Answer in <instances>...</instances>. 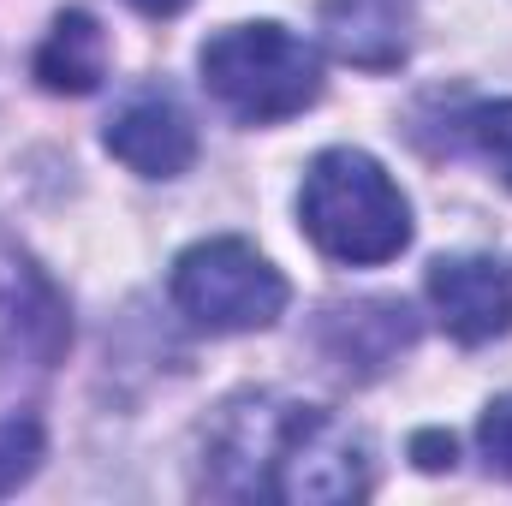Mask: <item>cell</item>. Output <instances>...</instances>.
<instances>
[{
	"mask_svg": "<svg viewBox=\"0 0 512 506\" xmlns=\"http://www.w3.org/2000/svg\"><path fill=\"white\" fill-rule=\"evenodd\" d=\"M298 221L310 245L334 262L376 268L411 245V203L364 149H322L298 191Z\"/></svg>",
	"mask_w": 512,
	"mask_h": 506,
	"instance_id": "cell-2",
	"label": "cell"
},
{
	"mask_svg": "<svg viewBox=\"0 0 512 506\" xmlns=\"http://www.w3.org/2000/svg\"><path fill=\"white\" fill-rule=\"evenodd\" d=\"M108 155L126 161L143 179H179L197 161V131H191L185 108L173 96L143 90L108 120Z\"/></svg>",
	"mask_w": 512,
	"mask_h": 506,
	"instance_id": "cell-7",
	"label": "cell"
},
{
	"mask_svg": "<svg viewBox=\"0 0 512 506\" xmlns=\"http://www.w3.org/2000/svg\"><path fill=\"white\" fill-rule=\"evenodd\" d=\"M411 340H417V316L399 298H358V304L322 310V352L346 376H382Z\"/></svg>",
	"mask_w": 512,
	"mask_h": 506,
	"instance_id": "cell-8",
	"label": "cell"
},
{
	"mask_svg": "<svg viewBox=\"0 0 512 506\" xmlns=\"http://www.w3.org/2000/svg\"><path fill=\"white\" fill-rule=\"evenodd\" d=\"M108 78V36L90 12H60L36 48V84L54 96H90Z\"/></svg>",
	"mask_w": 512,
	"mask_h": 506,
	"instance_id": "cell-10",
	"label": "cell"
},
{
	"mask_svg": "<svg viewBox=\"0 0 512 506\" xmlns=\"http://www.w3.org/2000/svg\"><path fill=\"white\" fill-rule=\"evenodd\" d=\"M137 12H149V18H173V12H185L191 0H131Z\"/></svg>",
	"mask_w": 512,
	"mask_h": 506,
	"instance_id": "cell-15",
	"label": "cell"
},
{
	"mask_svg": "<svg viewBox=\"0 0 512 506\" xmlns=\"http://www.w3.org/2000/svg\"><path fill=\"white\" fill-rule=\"evenodd\" d=\"M465 143L512 185V102H483L465 114Z\"/></svg>",
	"mask_w": 512,
	"mask_h": 506,
	"instance_id": "cell-12",
	"label": "cell"
},
{
	"mask_svg": "<svg viewBox=\"0 0 512 506\" xmlns=\"http://www.w3.org/2000/svg\"><path fill=\"white\" fill-rule=\"evenodd\" d=\"M405 24H411V0H328L322 6L328 48L370 72H387L405 60Z\"/></svg>",
	"mask_w": 512,
	"mask_h": 506,
	"instance_id": "cell-9",
	"label": "cell"
},
{
	"mask_svg": "<svg viewBox=\"0 0 512 506\" xmlns=\"http://www.w3.org/2000/svg\"><path fill=\"white\" fill-rule=\"evenodd\" d=\"M411 453H417L423 471H441V465H453V435H417Z\"/></svg>",
	"mask_w": 512,
	"mask_h": 506,
	"instance_id": "cell-14",
	"label": "cell"
},
{
	"mask_svg": "<svg viewBox=\"0 0 512 506\" xmlns=\"http://www.w3.org/2000/svg\"><path fill=\"white\" fill-rule=\"evenodd\" d=\"M221 495H274L298 506H340L370 489L364 441L322 405L292 399H239L227 405L215 441Z\"/></svg>",
	"mask_w": 512,
	"mask_h": 506,
	"instance_id": "cell-1",
	"label": "cell"
},
{
	"mask_svg": "<svg viewBox=\"0 0 512 506\" xmlns=\"http://www.w3.org/2000/svg\"><path fill=\"white\" fill-rule=\"evenodd\" d=\"M72 340V316L66 298L48 286L42 268H30L24 256L0 251V346L36 370H48Z\"/></svg>",
	"mask_w": 512,
	"mask_h": 506,
	"instance_id": "cell-6",
	"label": "cell"
},
{
	"mask_svg": "<svg viewBox=\"0 0 512 506\" xmlns=\"http://www.w3.org/2000/svg\"><path fill=\"white\" fill-rule=\"evenodd\" d=\"M36 459H42V423L30 411L0 417V495H12L18 483H30Z\"/></svg>",
	"mask_w": 512,
	"mask_h": 506,
	"instance_id": "cell-11",
	"label": "cell"
},
{
	"mask_svg": "<svg viewBox=\"0 0 512 506\" xmlns=\"http://www.w3.org/2000/svg\"><path fill=\"white\" fill-rule=\"evenodd\" d=\"M209 96L245 120V126H274L304 114L322 96V60L304 36H292L286 24H233L215 30L197 54Z\"/></svg>",
	"mask_w": 512,
	"mask_h": 506,
	"instance_id": "cell-3",
	"label": "cell"
},
{
	"mask_svg": "<svg viewBox=\"0 0 512 506\" xmlns=\"http://www.w3.org/2000/svg\"><path fill=\"white\" fill-rule=\"evenodd\" d=\"M173 304L203 334H256L286 310V280L245 239H203L173 262Z\"/></svg>",
	"mask_w": 512,
	"mask_h": 506,
	"instance_id": "cell-4",
	"label": "cell"
},
{
	"mask_svg": "<svg viewBox=\"0 0 512 506\" xmlns=\"http://www.w3.org/2000/svg\"><path fill=\"white\" fill-rule=\"evenodd\" d=\"M477 447H483V459L512 477V393H501L489 411H483V423H477Z\"/></svg>",
	"mask_w": 512,
	"mask_h": 506,
	"instance_id": "cell-13",
	"label": "cell"
},
{
	"mask_svg": "<svg viewBox=\"0 0 512 506\" xmlns=\"http://www.w3.org/2000/svg\"><path fill=\"white\" fill-rule=\"evenodd\" d=\"M429 304L459 346H489L512 328V262L501 256H441L429 268Z\"/></svg>",
	"mask_w": 512,
	"mask_h": 506,
	"instance_id": "cell-5",
	"label": "cell"
}]
</instances>
